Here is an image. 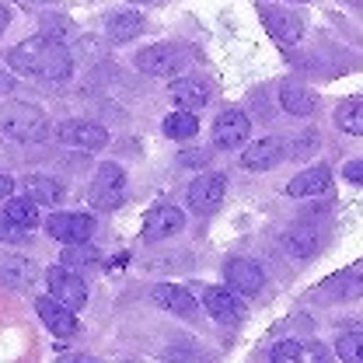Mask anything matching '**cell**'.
Masks as SVG:
<instances>
[{"label": "cell", "instance_id": "1", "mask_svg": "<svg viewBox=\"0 0 363 363\" xmlns=\"http://www.w3.org/2000/svg\"><path fill=\"white\" fill-rule=\"evenodd\" d=\"M7 63L14 74H28L39 81H70V74H74V56L63 45L49 43L43 35L18 43L7 52Z\"/></svg>", "mask_w": 363, "mask_h": 363}, {"label": "cell", "instance_id": "2", "mask_svg": "<svg viewBox=\"0 0 363 363\" xmlns=\"http://www.w3.org/2000/svg\"><path fill=\"white\" fill-rule=\"evenodd\" d=\"M0 133L18 143H39L49 133V116L32 101H4L0 105Z\"/></svg>", "mask_w": 363, "mask_h": 363}, {"label": "cell", "instance_id": "3", "mask_svg": "<svg viewBox=\"0 0 363 363\" xmlns=\"http://www.w3.org/2000/svg\"><path fill=\"white\" fill-rule=\"evenodd\" d=\"M88 199H91V206H94V210H101V213L119 210V206H123V199H126V172H123V164H116V161L98 164Z\"/></svg>", "mask_w": 363, "mask_h": 363}, {"label": "cell", "instance_id": "4", "mask_svg": "<svg viewBox=\"0 0 363 363\" xmlns=\"http://www.w3.org/2000/svg\"><path fill=\"white\" fill-rule=\"evenodd\" d=\"M45 286H49V294H52L60 304H67L70 311H81V308L88 304V286H84V279L74 269H67L63 262L52 266V269H45Z\"/></svg>", "mask_w": 363, "mask_h": 363}, {"label": "cell", "instance_id": "5", "mask_svg": "<svg viewBox=\"0 0 363 363\" xmlns=\"http://www.w3.org/2000/svg\"><path fill=\"white\" fill-rule=\"evenodd\" d=\"M182 63H185V49L172 43H157V45H147L136 52V70L140 74H150V77H172L179 74Z\"/></svg>", "mask_w": 363, "mask_h": 363}, {"label": "cell", "instance_id": "6", "mask_svg": "<svg viewBox=\"0 0 363 363\" xmlns=\"http://www.w3.org/2000/svg\"><path fill=\"white\" fill-rule=\"evenodd\" d=\"M224 192H227V179H224V175L206 172V175H199V179L189 185V206H192L199 217H210V213H217V210H220Z\"/></svg>", "mask_w": 363, "mask_h": 363}, {"label": "cell", "instance_id": "7", "mask_svg": "<svg viewBox=\"0 0 363 363\" xmlns=\"http://www.w3.org/2000/svg\"><path fill=\"white\" fill-rule=\"evenodd\" d=\"M60 140L67 147H77V150H105L108 147V130L94 119H70L60 126Z\"/></svg>", "mask_w": 363, "mask_h": 363}, {"label": "cell", "instance_id": "8", "mask_svg": "<svg viewBox=\"0 0 363 363\" xmlns=\"http://www.w3.org/2000/svg\"><path fill=\"white\" fill-rule=\"evenodd\" d=\"M259 14H262L266 32H269L279 45L301 43V35H304V18H297V14H290V11H283V7H269V4L259 7Z\"/></svg>", "mask_w": 363, "mask_h": 363}, {"label": "cell", "instance_id": "9", "mask_svg": "<svg viewBox=\"0 0 363 363\" xmlns=\"http://www.w3.org/2000/svg\"><path fill=\"white\" fill-rule=\"evenodd\" d=\"M45 230H49L56 241H63V245L91 241V234H94V217H88V213H52V217L45 220Z\"/></svg>", "mask_w": 363, "mask_h": 363}, {"label": "cell", "instance_id": "10", "mask_svg": "<svg viewBox=\"0 0 363 363\" xmlns=\"http://www.w3.org/2000/svg\"><path fill=\"white\" fill-rule=\"evenodd\" d=\"M224 276H227V283H230V290H238L241 297H255L262 290V283H266L262 266L252 262V259H227Z\"/></svg>", "mask_w": 363, "mask_h": 363}, {"label": "cell", "instance_id": "11", "mask_svg": "<svg viewBox=\"0 0 363 363\" xmlns=\"http://www.w3.org/2000/svg\"><path fill=\"white\" fill-rule=\"evenodd\" d=\"M248 130H252L248 116H245L241 108H227V112L217 116V123H213V143H217L220 150H234V147H241V143L248 140Z\"/></svg>", "mask_w": 363, "mask_h": 363}, {"label": "cell", "instance_id": "12", "mask_svg": "<svg viewBox=\"0 0 363 363\" xmlns=\"http://www.w3.org/2000/svg\"><path fill=\"white\" fill-rule=\"evenodd\" d=\"M35 311H39V318L45 321V328H49L56 339H70V335H77V318H74V311H70L67 304H60L52 294L35 301Z\"/></svg>", "mask_w": 363, "mask_h": 363}, {"label": "cell", "instance_id": "13", "mask_svg": "<svg viewBox=\"0 0 363 363\" xmlns=\"http://www.w3.org/2000/svg\"><path fill=\"white\" fill-rule=\"evenodd\" d=\"M290 199H308V196H328L332 192V172L325 164H315V168H304L301 175L286 182L283 189Z\"/></svg>", "mask_w": 363, "mask_h": 363}, {"label": "cell", "instance_id": "14", "mask_svg": "<svg viewBox=\"0 0 363 363\" xmlns=\"http://www.w3.org/2000/svg\"><path fill=\"white\" fill-rule=\"evenodd\" d=\"M35 276H39V266L28 255H21V252H4L0 255V283L4 286L25 290V286L35 283Z\"/></svg>", "mask_w": 363, "mask_h": 363}, {"label": "cell", "instance_id": "15", "mask_svg": "<svg viewBox=\"0 0 363 363\" xmlns=\"http://www.w3.org/2000/svg\"><path fill=\"white\" fill-rule=\"evenodd\" d=\"M279 252H283L286 259H294V262H308V259L318 255V234L304 224L286 227V230L279 234Z\"/></svg>", "mask_w": 363, "mask_h": 363}, {"label": "cell", "instance_id": "16", "mask_svg": "<svg viewBox=\"0 0 363 363\" xmlns=\"http://www.w3.org/2000/svg\"><path fill=\"white\" fill-rule=\"evenodd\" d=\"M182 227H185V213L179 206H154L143 217V238L147 241H164V238L179 234Z\"/></svg>", "mask_w": 363, "mask_h": 363}, {"label": "cell", "instance_id": "17", "mask_svg": "<svg viewBox=\"0 0 363 363\" xmlns=\"http://www.w3.org/2000/svg\"><path fill=\"white\" fill-rule=\"evenodd\" d=\"M203 304H206V311L217 318V321H227V325L245 318V304H241L238 290H227V286H206Z\"/></svg>", "mask_w": 363, "mask_h": 363}, {"label": "cell", "instance_id": "18", "mask_svg": "<svg viewBox=\"0 0 363 363\" xmlns=\"http://www.w3.org/2000/svg\"><path fill=\"white\" fill-rule=\"evenodd\" d=\"M150 301H154L157 308L172 311V315H182V318L196 315V297H192L185 286H179V283H157V286L150 290Z\"/></svg>", "mask_w": 363, "mask_h": 363}, {"label": "cell", "instance_id": "19", "mask_svg": "<svg viewBox=\"0 0 363 363\" xmlns=\"http://www.w3.org/2000/svg\"><path fill=\"white\" fill-rule=\"evenodd\" d=\"M279 157H283V143L276 140V136H262V140H255L245 154H241V164L248 168V172H269L279 164Z\"/></svg>", "mask_w": 363, "mask_h": 363}, {"label": "cell", "instance_id": "20", "mask_svg": "<svg viewBox=\"0 0 363 363\" xmlns=\"http://www.w3.org/2000/svg\"><path fill=\"white\" fill-rule=\"evenodd\" d=\"M279 105H283V112H290V116H297V119H308V116H315L318 112V94L311 88H304V84H279Z\"/></svg>", "mask_w": 363, "mask_h": 363}, {"label": "cell", "instance_id": "21", "mask_svg": "<svg viewBox=\"0 0 363 363\" xmlns=\"http://www.w3.org/2000/svg\"><path fill=\"white\" fill-rule=\"evenodd\" d=\"M21 189H25V196H28L35 206H60L63 196H67L63 182L49 179V175H28V179L21 182Z\"/></svg>", "mask_w": 363, "mask_h": 363}, {"label": "cell", "instance_id": "22", "mask_svg": "<svg viewBox=\"0 0 363 363\" xmlns=\"http://www.w3.org/2000/svg\"><path fill=\"white\" fill-rule=\"evenodd\" d=\"M172 98L179 101L182 108L196 112V108H203V105L210 101V88H206L203 77H182V81L172 84Z\"/></svg>", "mask_w": 363, "mask_h": 363}, {"label": "cell", "instance_id": "23", "mask_svg": "<svg viewBox=\"0 0 363 363\" xmlns=\"http://www.w3.org/2000/svg\"><path fill=\"white\" fill-rule=\"evenodd\" d=\"M105 28H108V39H112V43H130L136 35H143L147 21H143V14H136V11H119V14L108 18Z\"/></svg>", "mask_w": 363, "mask_h": 363}, {"label": "cell", "instance_id": "24", "mask_svg": "<svg viewBox=\"0 0 363 363\" xmlns=\"http://www.w3.org/2000/svg\"><path fill=\"white\" fill-rule=\"evenodd\" d=\"M335 126L350 136H363V101L360 98H346L335 105Z\"/></svg>", "mask_w": 363, "mask_h": 363}, {"label": "cell", "instance_id": "25", "mask_svg": "<svg viewBox=\"0 0 363 363\" xmlns=\"http://www.w3.org/2000/svg\"><path fill=\"white\" fill-rule=\"evenodd\" d=\"M360 294H363V276H357V272H339V276H332L321 286V297H332V301H350V297H360Z\"/></svg>", "mask_w": 363, "mask_h": 363}, {"label": "cell", "instance_id": "26", "mask_svg": "<svg viewBox=\"0 0 363 363\" xmlns=\"http://www.w3.org/2000/svg\"><path fill=\"white\" fill-rule=\"evenodd\" d=\"M4 217H7V220H14L18 227H35L39 224V210H35V203H32L28 196H18V199H11V196H7Z\"/></svg>", "mask_w": 363, "mask_h": 363}, {"label": "cell", "instance_id": "27", "mask_svg": "<svg viewBox=\"0 0 363 363\" xmlns=\"http://www.w3.org/2000/svg\"><path fill=\"white\" fill-rule=\"evenodd\" d=\"M39 25H43V28H39V35L49 39V43H56V45H63L70 35H74V21H70L67 14H45Z\"/></svg>", "mask_w": 363, "mask_h": 363}, {"label": "cell", "instance_id": "28", "mask_svg": "<svg viewBox=\"0 0 363 363\" xmlns=\"http://www.w3.org/2000/svg\"><path fill=\"white\" fill-rule=\"evenodd\" d=\"M196 133H199V123H196V116L189 108L172 112L164 119V136H172V140H189V136H196Z\"/></svg>", "mask_w": 363, "mask_h": 363}, {"label": "cell", "instance_id": "29", "mask_svg": "<svg viewBox=\"0 0 363 363\" xmlns=\"http://www.w3.org/2000/svg\"><path fill=\"white\" fill-rule=\"evenodd\" d=\"M60 262H63L67 269H84V266H94V262H98V248H91L88 241L67 245V248H63V255H60Z\"/></svg>", "mask_w": 363, "mask_h": 363}, {"label": "cell", "instance_id": "30", "mask_svg": "<svg viewBox=\"0 0 363 363\" xmlns=\"http://www.w3.org/2000/svg\"><path fill=\"white\" fill-rule=\"evenodd\" d=\"M318 143H321L318 130H304V133L290 136V143L283 147V154H286L290 161H304V157H311V154L318 150Z\"/></svg>", "mask_w": 363, "mask_h": 363}, {"label": "cell", "instance_id": "31", "mask_svg": "<svg viewBox=\"0 0 363 363\" xmlns=\"http://www.w3.org/2000/svg\"><path fill=\"white\" fill-rule=\"evenodd\" d=\"M335 353H339V360L363 363V332H350V335H339V339H335Z\"/></svg>", "mask_w": 363, "mask_h": 363}, {"label": "cell", "instance_id": "32", "mask_svg": "<svg viewBox=\"0 0 363 363\" xmlns=\"http://www.w3.org/2000/svg\"><path fill=\"white\" fill-rule=\"evenodd\" d=\"M301 353H304V346H301V342L283 339V342H276V346L269 350V360L272 363H290V360H301Z\"/></svg>", "mask_w": 363, "mask_h": 363}, {"label": "cell", "instance_id": "33", "mask_svg": "<svg viewBox=\"0 0 363 363\" xmlns=\"http://www.w3.org/2000/svg\"><path fill=\"white\" fill-rule=\"evenodd\" d=\"M210 161H213V150L210 147H196V150H182L179 154L182 168H206Z\"/></svg>", "mask_w": 363, "mask_h": 363}, {"label": "cell", "instance_id": "34", "mask_svg": "<svg viewBox=\"0 0 363 363\" xmlns=\"http://www.w3.org/2000/svg\"><path fill=\"white\" fill-rule=\"evenodd\" d=\"M0 241H7V245H25V241H28V227H18L14 220L0 217Z\"/></svg>", "mask_w": 363, "mask_h": 363}, {"label": "cell", "instance_id": "35", "mask_svg": "<svg viewBox=\"0 0 363 363\" xmlns=\"http://www.w3.org/2000/svg\"><path fill=\"white\" fill-rule=\"evenodd\" d=\"M77 56H84V60H101V56H105V45L94 43V39H81V43H77Z\"/></svg>", "mask_w": 363, "mask_h": 363}, {"label": "cell", "instance_id": "36", "mask_svg": "<svg viewBox=\"0 0 363 363\" xmlns=\"http://www.w3.org/2000/svg\"><path fill=\"white\" fill-rule=\"evenodd\" d=\"M342 175H346V182L363 185V161H346V164H342Z\"/></svg>", "mask_w": 363, "mask_h": 363}, {"label": "cell", "instance_id": "37", "mask_svg": "<svg viewBox=\"0 0 363 363\" xmlns=\"http://www.w3.org/2000/svg\"><path fill=\"white\" fill-rule=\"evenodd\" d=\"M18 88V81H14V74H7V70H0V94H11V91Z\"/></svg>", "mask_w": 363, "mask_h": 363}, {"label": "cell", "instance_id": "38", "mask_svg": "<svg viewBox=\"0 0 363 363\" xmlns=\"http://www.w3.org/2000/svg\"><path fill=\"white\" fill-rule=\"evenodd\" d=\"M14 192V179L11 175H0V199H7Z\"/></svg>", "mask_w": 363, "mask_h": 363}, {"label": "cell", "instance_id": "39", "mask_svg": "<svg viewBox=\"0 0 363 363\" xmlns=\"http://www.w3.org/2000/svg\"><path fill=\"white\" fill-rule=\"evenodd\" d=\"M7 25H11V11H7V7H4V4H0V32H4V28H7Z\"/></svg>", "mask_w": 363, "mask_h": 363}, {"label": "cell", "instance_id": "40", "mask_svg": "<svg viewBox=\"0 0 363 363\" xmlns=\"http://www.w3.org/2000/svg\"><path fill=\"white\" fill-rule=\"evenodd\" d=\"M28 4H52V0H28Z\"/></svg>", "mask_w": 363, "mask_h": 363}, {"label": "cell", "instance_id": "41", "mask_svg": "<svg viewBox=\"0 0 363 363\" xmlns=\"http://www.w3.org/2000/svg\"><path fill=\"white\" fill-rule=\"evenodd\" d=\"M294 4H308V0H294Z\"/></svg>", "mask_w": 363, "mask_h": 363}, {"label": "cell", "instance_id": "42", "mask_svg": "<svg viewBox=\"0 0 363 363\" xmlns=\"http://www.w3.org/2000/svg\"><path fill=\"white\" fill-rule=\"evenodd\" d=\"M133 4H147V0H133Z\"/></svg>", "mask_w": 363, "mask_h": 363}, {"label": "cell", "instance_id": "43", "mask_svg": "<svg viewBox=\"0 0 363 363\" xmlns=\"http://www.w3.org/2000/svg\"><path fill=\"white\" fill-rule=\"evenodd\" d=\"M350 4H363V0H350Z\"/></svg>", "mask_w": 363, "mask_h": 363}]
</instances>
